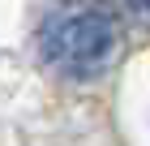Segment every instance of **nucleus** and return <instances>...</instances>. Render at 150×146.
<instances>
[{
	"label": "nucleus",
	"instance_id": "f03ea898",
	"mask_svg": "<svg viewBox=\"0 0 150 146\" xmlns=\"http://www.w3.org/2000/svg\"><path fill=\"white\" fill-rule=\"evenodd\" d=\"M133 4V13H142V17H150V0H129Z\"/></svg>",
	"mask_w": 150,
	"mask_h": 146
},
{
	"label": "nucleus",
	"instance_id": "f257e3e1",
	"mask_svg": "<svg viewBox=\"0 0 150 146\" xmlns=\"http://www.w3.org/2000/svg\"><path fill=\"white\" fill-rule=\"evenodd\" d=\"M43 56L69 78H99L120 52V26L103 0H64L43 22Z\"/></svg>",
	"mask_w": 150,
	"mask_h": 146
}]
</instances>
